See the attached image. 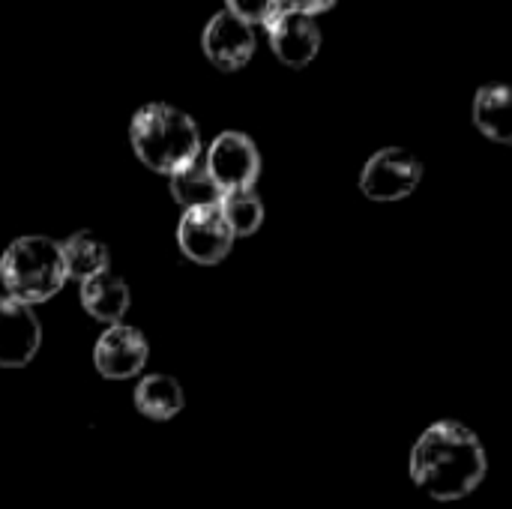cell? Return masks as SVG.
<instances>
[{
    "label": "cell",
    "mask_w": 512,
    "mask_h": 509,
    "mask_svg": "<svg viewBox=\"0 0 512 509\" xmlns=\"http://www.w3.org/2000/svg\"><path fill=\"white\" fill-rule=\"evenodd\" d=\"M480 438L453 420L429 426L411 450V480L438 501H462L486 477Z\"/></svg>",
    "instance_id": "obj_1"
},
{
    "label": "cell",
    "mask_w": 512,
    "mask_h": 509,
    "mask_svg": "<svg viewBox=\"0 0 512 509\" xmlns=\"http://www.w3.org/2000/svg\"><path fill=\"white\" fill-rule=\"evenodd\" d=\"M129 144L135 156L159 174H174L201 156V132L195 120L168 102H147L135 111L129 123Z\"/></svg>",
    "instance_id": "obj_2"
},
{
    "label": "cell",
    "mask_w": 512,
    "mask_h": 509,
    "mask_svg": "<svg viewBox=\"0 0 512 509\" xmlns=\"http://www.w3.org/2000/svg\"><path fill=\"white\" fill-rule=\"evenodd\" d=\"M0 282L9 291V297L24 306L51 300L66 282L60 243L39 234L18 237L0 255Z\"/></svg>",
    "instance_id": "obj_3"
},
{
    "label": "cell",
    "mask_w": 512,
    "mask_h": 509,
    "mask_svg": "<svg viewBox=\"0 0 512 509\" xmlns=\"http://www.w3.org/2000/svg\"><path fill=\"white\" fill-rule=\"evenodd\" d=\"M204 165L222 195L252 189L261 174V153L255 141L243 132H222L204 153Z\"/></svg>",
    "instance_id": "obj_4"
},
{
    "label": "cell",
    "mask_w": 512,
    "mask_h": 509,
    "mask_svg": "<svg viewBox=\"0 0 512 509\" xmlns=\"http://www.w3.org/2000/svg\"><path fill=\"white\" fill-rule=\"evenodd\" d=\"M423 180V162L402 150V147H384L378 150L360 174V189L372 201H402L408 198Z\"/></svg>",
    "instance_id": "obj_5"
},
{
    "label": "cell",
    "mask_w": 512,
    "mask_h": 509,
    "mask_svg": "<svg viewBox=\"0 0 512 509\" xmlns=\"http://www.w3.org/2000/svg\"><path fill=\"white\" fill-rule=\"evenodd\" d=\"M177 243L183 255L195 264H219L231 246H234V231L228 228L222 207H195L186 210L180 225H177Z\"/></svg>",
    "instance_id": "obj_6"
},
{
    "label": "cell",
    "mask_w": 512,
    "mask_h": 509,
    "mask_svg": "<svg viewBox=\"0 0 512 509\" xmlns=\"http://www.w3.org/2000/svg\"><path fill=\"white\" fill-rule=\"evenodd\" d=\"M267 42L270 51L285 63V66H309L318 51H321V27L312 15L294 12V9H276L267 21Z\"/></svg>",
    "instance_id": "obj_7"
},
{
    "label": "cell",
    "mask_w": 512,
    "mask_h": 509,
    "mask_svg": "<svg viewBox=\"0 0 512 509\" xmlns=\"http://www.w3.org/2000/svg\"><path fill=\"white\" fill-rule=\"evenodd\" d=\"M255 45H258L255 27L246 24V21H240V18H234V15L225 12V9L216 12V15L207 21L204 33H201V48H204L207 60H210L216 69H225V72L243 69V66L252 60Z\"/></svg>",
    "instance_id": "obj_8"
},
{
    "label": "cell",
    "mask_w": 512,
    "mask_h": 509,
    "mask_svg": "<svg viewBox=\"0 0 512 509\" xmlns=\"http://www.w3.org/2000/svg\"><path fill=\"white\" fill-rule=\"evenodd\" d=\"M42 342V327L30 306L0 297V369L27 366Z\"/></svg>",
    "instance_id": "obj_9"
},
{
    "label": "cell",
    "mask_w": 512,
    "mask_h": 509,
    "mask_svg": "<svg viewBox=\"0 0 512 509\" xmlns=\"http://www.w3.org/2000/svg\"><path fill=\"white\" fill-rule=\"evenodd\" d=\"M93 363H96L99 375H105L111 381H126L144 369L147 339L135 327L111 324L93 348Z\"/></svg>",
    "instance_id": "obj_10"
},
{
    "label": "cell",
    "mask_w": 512,
    "mask_h": 509,
    "mask_svg": "<svg viewBox=\"0 0 512 509\" xmlns=\"http://www.w3.org/2000/svg\"><path fill=\"white\" fill-rule=\"evenodd\" d=\"M78 285H81V306L96 321L120 324L123 315L129 312V285L123 279H117L111 270L96 273V276H90V279H84Z\"/></svg>",
    "instance_id": "obj_11"
},
{
    "label": "cell",
    "mask_w": 512,
    "mask_h": 509,
    "mask_svg": "<svg viewBox=\"0 0 512 509\" xmlns=\"http://www.w3.org/2000/svg\"><path fill=\"white\" fill-rule=\"evenodd\" d=\"M512 96L507 84H483L474 99V123L477 129L492 138L507 144L512 138Z\"/></svg>",
    "instance_id": "obj_12"
},
{
    "label": "cell",
    "mask_w": 512,
    "mask_h": 509,
    "mask_svg": "<svg viewBox=\"0 0 512 509\" xmlns=\"http://www.w3.org/2000/svg\"><path fill=\"white\" fill-rule=\"evenodd\" d=\"M171 180V195L180 207L195 210V207H213L222 201V189L216 186V180L210 177L207 165H204V153L195 156L192 162H186L183 168H177L174 174H168Z\"/></svg>",
    "instance_id": "obj_13"
},
{
    "label": "cell",
    "mask_w": 512,
    "mask_h": 509,
    "mask_svg": "<svg viewBox=\"0 0 512 509\" xmlns=\"http://www.w3.org/2000/svg\"><path fill=\"white\" fill-rule=\"evenodd\" d=\"M60 255H63V267H66V279H90L96 273H105L108 264H111V255H108V246L81 231V234H72L69 240L60 243Z\"/></svg>",
    "instance_id": "obj_14"
},
{
    "label": "cell",
    "mask_w": 512,
    "mask_h": 509,
    "mask_svg": "<svg viewBox=\"0 0 512 509\" xmlns=\"http://www.w3.org/2000/svg\"><path fill=\"white\" fill-rule=\"evenodd\" d=\"M135 408L150 420H171L183 411V387L171 375H147L135 387Z\"/></svg>",
    "instance_id": "obj_15"
},
{
    "label": "cell",
    "mask_w": 512,
    "mask_h": 509,
    "mask_svg": "<svg viewBox=\"0 0 512 509\" xmlns=\"http://www.w3.org/2000/svg\"><path fill=\"white\" fill-rule=\"evenodd\" d=\"M219 207H222V216H225L228 228L234 231V237H249L264 222V204L252 189L222 195Z\"/></svg>",
    "instance_id": "obj_16"
},
{
    "label": "cell",
    "mask_w": 512,
    "mask_h": 509,
    "mask_svg": "<svg viewBox=\"0 0 512 509\" xmlns=\"http://www.w3.org/2000/svg\"><path fill=\"white\" fill-rule=\"evenodd\" d=\"M279 9V0H225V12L246 24H264Z\"/></svg>",
    "instance_id": "obj_17"
},
{
    "label": "cell",
    "mask_w": 512,
    "mask_h": 509,
    "mask_svg": "<svg viewBox=\"0 0 512 509\" xmlns=\"http://www.w3.org/2000/svg\"><path fill=\"white\" fill-rule=\"evenodd\" d=\"M336 0H279V9H294V12H306V15H321L327 9H333Z\"/></svg>",
    "instance_id": "obj_18"
}]
</instances>
